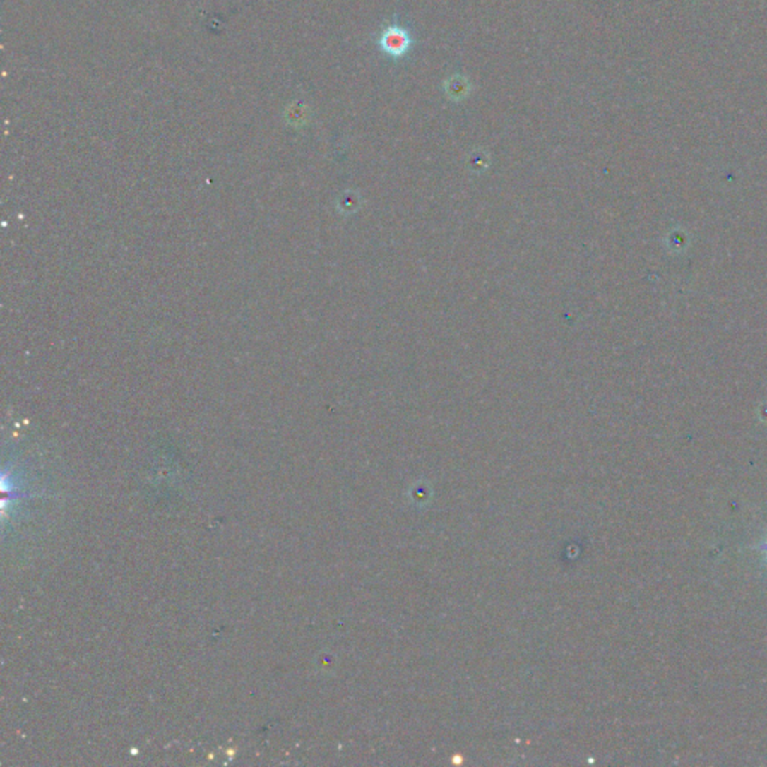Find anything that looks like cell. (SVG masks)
I'll return each instance as SVG.
<instances>
[{"instance_id":"1","label":"cell","mask_w":767,"mask_h":767,"mask_svg":"<svg viewBox=\"0 0 767 767\" xmlns=\"http://www.w3.org/2000/svg\"><path fill=\"white\" fill-rule=\"evenodd\" d=\"M411 44L412 40L410 33L400 26H394V24H390L388 28L384 29L379 38V45L382 47L384 52L393 57L405 56L410 52Z\"/></svg>"},{"instance_id":"2","label":"cell","mask_w":767,"mask_h":767,"mask_svg":"<svg viewBox=\"0 0 767 767\" xmlns=\"http://www.w3.org/2000/svg\"><path fill=\"white\" fill-rule=\"evenodd\" d=\"M445 90H447V95L454 99V101H460V99L466 97L469 90H471V84H469L465 77L454 76L445 84Z\"/></svg>"},{"instance_id":"3","label":"cell","mask_w":767,"mask_h":767,"mask_svg":"<svg viewBox=\"0 0 767 767\" xmlns=\"http://www.w3.org/2000/svg\"><path fill=\"white\" fill-rule=\"evenodd\" d=\"M760 549H763V550H764V552L767 553V541H766L764 544H761V546H760Z\"/></svg>"}]
</instances>
